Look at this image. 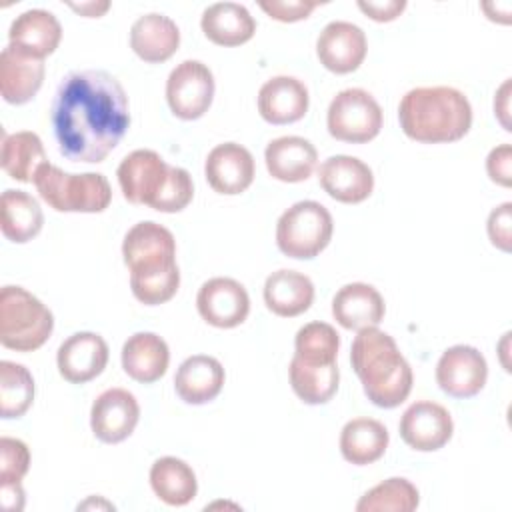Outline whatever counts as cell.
<instances>
[{
  "instance_id": "6da1fadb",
  "label": "cell",
  "mask_w": 512,
  "mask_h": 512,
  "mask_svg": "<svg viewBox=\"0 0 512 512\" xmlns=\"http://www.w3.org/2000/svg\"><path fill=\"white\" fill-rule=\"evenodd\" d=\"M50 120L64 158L98 164L130 126L128 96L106 70H74L56 88Z\"/></svg>"
},
{
  "instance_id": "7a4b0ae2",
  "label": "cell",
  "mask_w": 512,
  "mask_h": 512,
  "mask_svg": "<svg viewBox=\"0 0 512 512\" xmlns=\"http://www.w3.org/2000/svg\"><path fill=\"white\" fill-rule=\"evenodd\" d=\"M122 258L130 270V290L144 306L172 300L180 286L174 234L158 222L134 224L122 240Z\"/></svg>"
},
{
  "instance_id": "3957f363",
  "label": "cell",
  "mask_w": 512,
  "mask_h": 512,
  "mask_svg": "<svg viewBox=\"0 0 512 512\" xmlns=\"http://www.w3.org/2000/svg\"><path fill=\"white\" fill-rule=\"evenodd\" d=\"M350 362L374 406L396 408L410 396L412 368L396 340L378 326L358 330L350 348Z\"/></svg>"
},
{
  "instance_id": "277c9868",
  "label": "cell",
  "mask_w": 512,
  "mask_h": 512,
  "mask_svg": "<svg viewBox=\"0 0 512 512\" xmlns=\"http://www.w3.org/2000/svg\"><path fill=\"white\" fill-rule=\"evenodd\" d=\"M402 132L422 144H448L464 138L472 126L468 98L452 86L408 90L398 104Z\"/></svg>"
},
{
  "instance_id": "5b68a950",
  "label": "cell",
  "mask_w": 512,
  "mask_h": 512,
  "mask_svg": "<svg viewBox=\"0 0 512 512\" xmlns=\"http://www.w3.org/2000/svg\"><path fill=\"white\" fill-rule=\"evenodd\" d=\"M54 330L52 312L26 288L0 290V344L16 352H34L46 344Z\"/></svg>"
},
{
  "instance_id": "8992f818",
  "label": "cell",
  "mask_w": 512,
  "mask_h": 512,
  "mask_svg": "<svg viewBox=\"0 0 512 512\" xmlns=\"http://www.w3.org/2000/svg\"><path fill=\"white\" fill-rule=\"evenodd\" d=\"M34 186L40 198L56 212L96 214L104 212L112 202V188L104 174H70L50 162L38 170Z\"/></svg>"
},
{
  "instance_id": "52a82bcc",
  "label": "cell",
  "mask_w": 512,
  "mask_h": 512,
  "mask_svg": "<svg viewBox=\"0 0 512 512\" xmlns=\"http://www.w3.org/2000/svg\"><path fill=\"white\" fill-rule=\"evenodd\" d=\"M334 222L328 208L316 200H300L284 210L276 224V246L296 260L316 258L332 240Z\"/></svg>"
},
{
  "instance_id": "ba28073f",
  "label": "cell",
  "mask_w": 512,
  "mask_h": 512,
  "mask_svg": "<svg viewBox=\"0 0 512 512\" xmlns=\"http://www.w3.org/2000/svg\"><path fill=\"white\" fill-rule=\"evenodd\" d=\"M332 138L350 144H366L382 130V108L376 98L362 88L340 90L326 114Z\"/></svg>"
},
{
  "instance_id": "9c48e42d",
  "label": "cell",
  "mask_w": 512,
  "mask_h": 512,
  "mask_svg": "<svg viewBox=\"0 0 512 512\" xmlns=\"http://www.w3.org/2000/svg\"><path fill=\"white\" fill-rule=\"evenodd\" d=\"M214 74L200 60L180 62L166 80V102L180 120L202 118L214 100Z\"/></svg>"
},
{
  "instance_id": "30bf717a",
  "label": "cell",
  "mask_w": 512,
  "mask_h": 512,
  "mask_svg": "<svg viewBox=\"0 0 512 512\" xmlns=\"http://www.w3.org/2000/svg\"><path fill=\"white\" fill-rule=\"evenodd\" d=\"M170 164L148 148H140L122 158L116 176L122 196L136 206H150L162 192L168 180Z\"/></svg>"
},
{
  "instance_id": "8fae6325",
  "label": "cell",
  "mask_w": 512,
  "mask_h": 512,
  "mask_svg": "<svg viewBox=\"0 0 512 512\" xmlns=\"http://www.w3.org/2000/svg\"><path fill=\"white\" fill-rule=\"evenodd\" d=\"M488 380V364L482 352L468 344H456L442 352L436 364V382L452 398L480 394Z\"/></svg>"
},
{
  "instance_id": "7c38bea8",
  "label": "cell",
  "mask_w": 512,
  "mask_h": 512,
  "mask_svg": "<svg viewBox=\"0 0 512 512\" xmlns=\"http://www.w3.org/2000/svg\"><path fill=\"white\" fill-rule=\"evenodd\" d=\"M196 308L204 322L228 330L240 326L248 318L250 296L238 280L216 276L200 286Z\"/></svg>"
},
{
  "instance_id": "4fadbf2b",
  "label": "cell",
  "mask_w": 512,
  "mask_h": 512,
  "mask_svg": "<svg viewBox=\"0 0 512 512\" xmlns=\"http://www.w3.org/2000/svg\"><path fill=\"white\" fill-rule=\"evenodd\" d=\"M400 438L418 452H434L446 446L454 432L450 412L432 400H420L406 408L398 424Z\"/></svg>"
},
{
  "instance_id": "5bb4252c",
  "label": "cell",
  "mask_w": 512,
  "mask_h": 512,
  "mask_svg": "<svg viewBox=\"0 0 512 512\" xmlns=\"http://www.w3.org/2000/svg\"><path fill=\"white\" fill-rule=\"evenodd\" d=\"M140 420V406L132 392L124 388L104 390L90 408L92 434L104 444L126 440Z\"/></svg>"
},
{
  "instance_id": "9a60e30c",
  "label": "cell",
  "mask_w": 512,
  "mask_h": 512,
  "mask_svg": "<svg viewBox=\"0 0 512 512\" xmlns=\"http://www.w3.org/2000/svg\"><path fill=\"white\" fill-rule=\"evenodd\" d=\"M366 52L368 44L364 30L346 20L326 24L316 40V56L320 64L334 74H350L358 70Z\"/></svg>"
},
{
  "instance_id": "2e32d148",
  "label": "cell",
  "mask_w": 512,
  "mask_h": 512,
  "mask_svg": "<svg viewBox=\"0 0 512 512\" xmlns=\"http://www.w3.org/2000/svg\"><path fill=\"white\" fill-rule=\"evenodd\" d=\"M322 190L342 204H360L374 190V174L366 162L356 156L336 154L318 168Z\"/></svg>"
},
{
  "instance_id": "e0dca14e",
  "label": "cell",
  "mask_w": 512,
  "mask_h": 512,
  "mask_svg": "<svg viewBox=\"0 0 512 512\" xmlns=\"http://www.w3.org/2000/svg\"><path fill=\"white\" fill-rule=\"evenodd\" d=\"M108 356V344L100 334L74 332L60 344L56 366L66 382L86 384L104 372Z\"/></svg>"
},
{
  "instance_id": "ac0fdd59",
  "label": "cell",
  "mask_w": 512,
  "mask_h": 512,
  "mask_svg": "<svg viewBox=\"0 0 512 512\" xmlns=\"http://www.w3.org/2000/svg\"><path fill=\"white\" fill-rule=\"evenodd\" d=\"M254 158L248 148L236 142H224L214 146L204 162V176L210 188L218 194L234 196L254 180Z\"/></svg>"
},
{
  "instance_id": "d6986e66",
  "label": "cell",
  "mask_w": 512,
  "mask_h": 512,
  "mask_svg": "<svg viewBox=\"0 0 512 512\" xmlns=\"http://www.w3.org/2000/svg\"><path fill=\"white\" fill-rule=\"evenodd\" d=\"M310 104L308 88L294 76H274L258 92V112L274 126L298 122L306 116Z\"/></svg>"
},
{
  "instance_id": "ffe728a7",
  "label": "cell",
  "mask_w": 512,
  "mask_h": 512,
  "mask_svg": "<svg viewBox=\"0 0 512 512\" xmlns=\"http://www.w3.org/2000/svg\"><path fill=\"white\" fill-rule=\"evenodd\" d=\"M46 74L44 60L34 58L14 46L0 54V94L8 104H26L42 88Z\"/></svg>"
},
{
  "instance_id": "44dd1931",
  "label": "cell",
  "mask_w": 512,
  "mask_h": 512,
  "mask_svg": "<svg viewBox=\"0 0 512 512\" xmlns=\"http://www.w3.org/2000/svg\"><path fill=\"white\" fill-rule=\"evenodd\" d=\"M226 372L218 358L208 354L188 356L176 370L174 390L182 402L200 406L212 402L224 386Z\"/></svg>"
},
{
  "instance_id": "7402d4cb",
  "label": "cell",
  "mask_w": 512,
  "mask_h": 512,
  "mask_svg": "<svg viewBox=\"0 0 512 512\" xmlns=\"http://www.w3.org/2000/svg\"><path fill=\"white\" fill-rule=\"evenodd\" d=\"M384 312V298L372 284H346L332 298V316L346 330L358 332L362 328L378 326Z\"/></svg>"
},
{
  "instance_id": "603a6c76",
  "label": "cell",
  "mask_w": 512,
  "mask_h": 512,
  "mask_svg": "<svg viewBox=\"0 0 512 512\" xmlns=\"http://www.w3.org/2000/svg\"><path fill=\"white\" fill-rule=\"evenodd\" d=\"M62 40V26L58 18L42 8H32L14 18L8 30V44L44 60Z\"/></svg>"
},
{
  "instance_id": "cb8c5ba5",
  "label": "cell",
  "mask_w": 512,
  "mask_h": 512,
  "mask_svg": "<svg viewBox=\"0 0 512 512\" xmlns=\"http://www.w3.org/2000/svg\"><path fill=\"white\" fill-rule=\"evenodd\" d=\"M178 46L180 30L176 22L164 14H144L130 28V48L140 60L148 64H160L170 60L176 54Z\"/></svg>"
},
{
  "instance_id": "d4e9b609",
  "label": "cell",
  "mask_w": 512,
  "mask_h": 512,
  "mask_svg": "<svg viewBox=\"0 0 512 512\" xmlns=\"http://www.w3.org/2000/svg\"><path fill=\"white\" fill-rule=\"evenodd\" d=\"M264 160L272 178L294 184L312 176L318 152L314 144L302 136H280L268 142Z\"/></svg>"
},
{
  "instance_id": "484cf974",
  "label": "cell",
  "mask_w": 512,
  "mask_h": 512,
  "mask_svg": "<svg viewBox=\"0 0 512 512\" xmlns=\"http://www.w3.org/2000/svg\"><path fill=\"white\" fill-rule=\"evenodd\" d=\"M124 372L140 382L152 384L160 380L170 364V350L162 336L154 332H136L122 346Z\"/></svg>"
},
{
  "instance_id": "4316f807",
  "label": "cell",
  "mask_w": 512,
  "mask_h": 512,
  "mask_svg": "<svg viewBox=\"0 0 512 512\" xmlns=\"http://www.w3.org/2000/svg\"><path fill=\"white\" fill-rule=\"evenodd\" d=\"M200 28L212 44L232 48L252 40L256 20L248 8L238 2H216L202 12Z\"/></svg>"
},
{
  "instance_id": "83f0119b",
  "label": "cell",
  "mask_w": 512,
  "mask_h": 512,
  "mask_svg": "<svg viewBox=\"0 0 512 512\" xmlns=\"http://www.w3.org/2000/svg\"><path fill=\"white\" fill-rule=\"evenodd\" d=\"M314 302L312 280L296 270H276L264 282L266 308L282 318L304 314Z\"/></svg>"
},
{
  "instance_id": "f1b7e54d",
  "label": "cell",
  "mask_w": 512,
  "mask_h": 512,
  "mask_svg": "<svg viewBox=\"0 0 512 512\" xmlns=\"http://www.w3.org/2000/svg\"><path fill=\"white\" fill-rule=\"evenodd\" d=\"M44 214L34 196L24 190H4L0 198V228L6 240L26 244L40 234Z\"/></svg>"
},
{
  "instance_id": "f546056e",
  "label": "cell",
  "mask_w": 512,
  "mask_h": 512,
  "mask_svg": "<svg viewBox=\"0 0 512 512\" xmlns=\"http://www.w3.org/2000/svg\"><path fill=\"white\" fill-rule=\"evenodd\" d=\"M388 442L390 436L386 426L374 418L348 420L340 432L342 458L354 466H366L380 460Z\"/></svg>"
},
{
  "instance_id": "4dcf8cb0",
  "label": "cell",
  "mask_w": 512,
  "mask_h": 512,
  "mask_svg": "<svg viewBox=\"0 0 512 512\" xmlns=\"http://www.w3.org/2000/svg\"><path fill=\"white\" fill-rule=\"evenodd\" d=\"M150 486L168 506H186L198 492V480L192 466L176 456H162L152 464Z\"/></svg>"
},
{
  "instance_id": "1f68e13d",
  "label": "cell",
  "mask_w": 512,
  "mask_h": 512,
  "mask_svg": "<svg viewBox=\"0 0 512 512\" xmlns=\"http://www.w3.org/2000/svg\"><path fill=\"white\" fill-rule=\"evenodd\" d=\"M48 162L44 144L36 132H2V170L18 182H34L38 170Z\"/></svg>"
},
{
  "instance_id": "d6a6232c",
  "label": "cell",
  "mask_w": 512,
  "mask_h": 512,
  "mask_svg": "<svg viewBox=\"0 0 512 512\" xmlns=\"http://www.w3.org/2000/svg\"><path fill=\"white\" fill-rule=\"evenodd\" d=\"M288 376H290V386L294 394L304 404H310V406L326 404L338 392V382H340L338 364L314 366V364H304L292 356L288 366Z\"/></svg>"
},
{
  "instance_id": "836d02e7",
  "label": "cell",
  "mask_w": 512,
  "mask_h": 512,
  "mask_svg": "<svg viewBox=\"0 0 512 512\" xmlns=\"http://www.w3.org/2000/svg\"><path fill=\"white\" fill-rule=\"evenodd\" d=\"M34 402V378L24 364L0 362V416L20 418Z\"/></svg>"
},
{
  "instance_id": "e575fe53",
  "label": "cell",
  "mask_w": 512,
  "mask_h": 512,
  "mask_svg": "<svg viewBox=\"0 0 512 512\" xmlns=\"http://www.w3.org/2000/svg\"><path fill=\"white\" fill-rule=\"evenodd\" d=\"M338 348L340 334L326 322H308L296 332L294 338V358L304 364H336Z\"/></svg>"
},
{
  "instance_id": "d590c367",
  "label": "cell",
  "mask_w": 512,
  "mask_h": 512,
  "mask_svg": "<svg viewBox=\"0 0 512 512\" xmlns=\"http://www.w3.org/2000/svg\"><path fill=\"white\" fill-rule=\"evenodd\" d=\"M420 504L418 488L406 478H388L356 502L358 512H412Z\"/></svg>"
},
{
  "instance_id": "8d00e7d4",
  "label": "cell",
  "mask_w": 512,
  "mask_h": 512,
  "mask_svg": "<svg viewBox=\"0 0 512 512\" xmlns=\"http://www.w3.org/2000/svg\"><path fill=\"white\" fill-rule=\"evenodd\" d=\"M192 198H194V182L188 170L180 166H170L168 180L162 192L158 194V198L154 200L152 208L164 214H174V212H182L192 202Z\"/></svg>"
},
{
  "instance_id": "74e56055",
  "label": "cell",
  "mask_w": 512,
  "mask_h": 512,
  "mask_svg": "<svg viewBox=\"0 0 512 512\" xmlns=\"http://www.w3.org/2000/svg\"><path fill=\"white\" fill-rule=\"evenodd\" d=\"M30 468V450L28 446L10 436L0 438V486L2 484H20Z\"/></svg>"
},
{
  "instance_id": "f35d334b",
  "label": "cell",
  "mask_w": 512,
  "mask_h": 512,
  "mask_svg": "<svg viewBox=\"0 0 512 512\" xmlns=\"http://www.w3.org/2000/svg\"><path fill=\"white\" fill-rule=\"evenodd\" d=\"M486 232L492 242L502 252H510V242H512V202H502L496 206L486 222Z\"/></svg>"
},
{
  "instance_id": "ab89813d",
  "label": "cell",
  "mask_w": 512,
  "mask_h": 512,
  "mask_svg": "<svg viewBox=\"0 0 512 512\" xmlns=\"http://www.w3.org/2000/svg\"><path fill=\"white\" fill-rule=\"evenodd\" d=\"M258 6L274 20L278 22H298L306 20L312 10L318 6V2H302V0H260Z\"/></svg>"
},
{
  "instance_id": "60d3db41",
  "label": "cell",
  "mask_w": 512,
  "mask_h": 512,
  "mask_svg": "<svg viewBox=\"0 0 512 512\" xmlns=\"http://www.w3.org/2000/svg\"><path fill=\"white\" fill-rule=\"evenodd\" d=\"M486 172L490 180L498 186L508 188L512 184V148L510 144H500L490 150L486 158Z\"/></svg>"
},
{
  "instance_id": "b9f144b4",
  "label": "cell",
  "mask_w": 512,
  "mask_h": 512,
  "mask_svg": "<svg viewBox=\"0 0 512 512\" xmlns=\"http://www.w3.org/2000/svg\"><path fill=\"white\" fill-rule=\"evenodd\" d=\"M358 8L368 18H372L374 22H392V20H396L404 12L406 2L404 0H386V2H372V0L366 2V0H360Z\"/></svg>"
},
{
  "instance_id": "7bdbcfd3",
  "label": "cell",
  "mask_w": 512,
  "mask_h": 512,
  "mask_svg": "<svg viewBox=\"0 0 512 512\" xmlns=\"http://www.w3.org/2000/svg\"><path fill=\"white\" fill-rule=\"evenodd\" d=\"M508 102H510V78L504 80V84L498 88V92L494 96V114L498 116V120L506 132L512 130L510 122H508V114H510Z\"/></svg>"
},
{
  "instance_id": "ee69618b",
  "label": "cell",
  "mask_w": 512,
  "mask_h": 512,
  "mask_svg": "<svg viewBox=\"0 0 512 512\" xmlns=\"http://www.w3.org/2000/svg\"><path fill=\"white\" fill-rule=\"evenodd\" d=\"M2 506L10 512H18L24 508V488L22 484H2Z\"/></svg>"
},
{
  "instance_id": "f6af8a7d",
  "label": "cell",
  "mask_w": 512,
  "mask_h": 512,
  "mask_svg": "<svg viewBox=\"0 0 512 512\" xmlns=\"http://www.w3.org/2000/svg\"><path fill=\"white\" fill-rule=\"evenodd\" d=\"M74 12L86 18H100L108 12L110 2H80V4H68Z\"/></svg>"
}]
</instances>
